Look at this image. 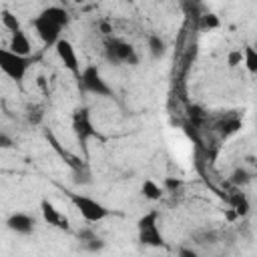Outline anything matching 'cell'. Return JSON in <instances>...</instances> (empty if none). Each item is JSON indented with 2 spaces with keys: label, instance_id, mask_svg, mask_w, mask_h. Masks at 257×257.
I'll return each instance as SVG.
<instances>
[{
  "label": "cell",
  "instance_id": "15",
  "mask_svg": "<svg viewBox=\"0 0 257 257\" xmlns=\"http://www.w3.org/2000/svg\"><path fill=\"white\" fill-rule=\"evenodd\" d=\"M141 193H143V197L149 199V201H159V199L163 197V189H161L153 179H145V181H143Z\"/></svg>",
  "mask_w": 257,
  "mask_h": 257
},
{
  "label": "cell",
  "instance_id": "20",
  "mask_svg": "<svg viewBox=\"0 0 257 257\" xmlns=\"http://www.w3.org/2000/svg\"><path fill=\"white\" fill-rule=\"evenodd\" d=\"M42 116H44V112H42L40 106H28V110H26V118H28L30 124H40Z\"/></svg>",
  "mask_w": 257,
  "mask_h": 257
},
{
  "label": "cell",
  "instance_id": "19",
  "mask_svg": "<svg viewBox=\"0 0 257 257\" xmlns=\"http://www.w3.org/2000/svg\"><path fill=\"white\" fill-rule=\"evenodd\" d=\"M249 181H251V175H249L245 169H241V167H239V169H235V171L231 173V183H233V185H237V187L247 185Z\"/></svg>",
  "mask_w": 257,
  "mask_h": 257
},
{
  "label": "cell",
  "instance_id": "8",
  "mask_svg": "<svg viewBox=\"0 0 257 257\" xmlns=\"http://www.w3.org/2000/svg\"><path fill=\"white\" fill-rule=\"evenodd\" d=\"M54 50H56V56L60 58V62L64 64V68L68 72H72L74 76H78L80 72V64H78V54H76V48L70 40L66 38H60L56 44H54Z\"/></svg>",
  "mask_w": 257,
  "mask_h": 257
},
{
  "label": "cell",
  "instance_id": "14",
  "mask_svg": "<svg viewBox=\"0 0 257 257\" xmlns=\"http://www.w3.org/2000/svg\"><path fill=\"white\" fill-rule=\"evenodd\" d=\"M0 22H2V26H4L8 32H16V30L22 28V26H20V18L16 16V12H12V10H8V8H2V10H0Z\"/></svg>",
  "mask_w": 257,
  "mask_h": 257
},
{
  "label": "cell",
  "instance_id": "3",
  "mask_svg": "<svg viewBox=\"0 0 257 257\" xmlns=\"http://www.w3.org/2000/svg\"><path fill=\"white\" fill-rule=\"evenodd\" d=\"M161 213L159 211H149L137 221V231H139V243L145 247H163L165 237L159 227Z\"/></svg>",
  "mask_w": 257,
  "mask_h": 257
},
{
  "label": "cell",
  "instance_id": "21",
  "mask_svg": "<svg viewBox=\"0 0 257 257\" xmlns=\"http://www.w3.org/2000/svg\"><path fill=\"white\" fill-rule=\"evenodd\" d=\"M243 62V52L241 50H231L229 54H227V66L229 68H235V66H239Z\"/></svg>",
  "mask_w": 257,
  "mask_h": 257
},
{
  "label": "cell",
  "instance_id": "18",
  "mask_svg": "<svg viewBox=\"0 0 257 257\" xmlns=\"http://www.w3.org/2000/svg\"><path fill=\"white\" fill-rule=\"evenodd\" d=\"M199 26H201V30H215L221 26V20L217 14H205V16H201Z\"/></svg>",
  "mask_w": 257,
  "mask_h": 257
},
{
  "label": "cell",
  "instance_id": "5",
  "mask_svg": "<svg viewBox=\"0 0 257 257\" xmlns=\"http://www.w3.org/2000/svg\"><path fill=\"white\" fill-rule=\"evenodd\" d=\"M78 86L84 92L96 94V96H112V88L110 84L104 80L100 68L96 64H86L80 72H78Z\"/></svg>",
  "mask_w": 257,
  "mask_h": 257
},
{
  "label": "cell",
  "instance_id": "16",
  "mask_svg": "<svg viewBox=\"0 0 257 257\" xmlns=\"http://www.w3.org/2000/svg\"><path fill=\"white\" fill-rule=\"evenodd\" d=\"M241 52H243V64H245V68L251 74H255L257 72V52H255V48L251 44H247Z\"/></svg>",
  "mask_w": 257,
  "mask_h": 257
},
{
  "label": "cell",
  "instance_id": "23",
  "mask_svg": "<svg viewBox=\"0 0 257 257\" xmlns=\"http://www.w3.org/2000/svg\"><path fill=\"white\" fill-rule=\"evenodd\" d=\"M181 185H183V183H181L179 179H175V177H167V179H165V189H167V191H177V189H181Z\"/></svg>",
  "mask_w": 257,
  "mask_h": 257
},
{
  "label": "cell",
  "instance_id": "6",
  "mask_svg": "<svg viewBox=\"0 0 257 257\" xmlns=\"http://www.w3.org/2000/svg\"><path fill=\"white\" fill-rule=\"evenodd\" d=\"M68 199L70 203L74 205V209L80 213V217L88 223H98L102 219H106L110 215V211L96 199L88 197V195H82V193H68Z\"/></svg>",
  "mask_w": 257,
  "mask_h": 257
},
{
  "label": "cell",
  "instance_id": "29",
  "mask_svg": "<svg viewBox=\"0 0 257 257\" xmlns=\"http://www.w3.org/2000/svg\"><path fill=\"white\" fill-rule=\"evenodd\" d=\"M58 2H66V0H58Z\"/></svg>",
  "mask_w": 257,
  "mask_h": 257
},
{
  "label": "cell",
  "instance_id": "17",
  "mask_svg": "<svg viewBox=\"0 0 257 257\" xmlns=\"http://www.w3.org/2000/svg\"><path fill=\"white\" fill-rule=\"evenodd\" d=\"M229 201H231V205H233V209H235L237 215H247L249 209H251V205H249V201H247V197H245L243 193H235V195H231Z\"/></svg>",
  "mask_w": 257,
  "mask_h": 257
},
{
  "label": "cell",
  "instance_id": "4",
  "mask_svg": "<svg viewBox=\"0 0 257 257\" xmlns=\"http://www.w3.org/2000/svg\"><path fill=\"white\" fill-rule=\"evenodd\" d=\"M104 58L114 66H120V64L137 66L139 64L137 48L131 42L120 40V38H106V42H104Z\"/></svg>",
  "mask_w": 257,
  "mask_h": 257
},
{
  "label": "cell",
  "instance_id": "22",
  "mask_svg": "<svg viewBox=\"0 0 257 257\" xmlns=\"http://www.w3.org/2000/svg\"><path fill=\"white\" fill-rule=\"evenodd\" d=\"M241 126V122L237 120V118H233V120H229V122H223V135H229V133H235L237 128Z\"/></svg>",
  "mask_w": 257,
  "mask_h": 257
},
{
  "label": "cell",
  "instance_id": "1",
  "mask_svg": "<svg viewBox=\"0 0 257 257\" xmlns=\"http://www.w3.org/2000/svg\"><path fill=\"white\" fill-rule=\"evenodd\" d=\"M70 22V14L66 8L62 6H48L44 10H40L34 18H32V26L38 34V38L46 44V46H54L62 36V28Z\"/></svg>",
  "mask_w": 257,
  "mask_h": 257
},
{
  "label": "cell",
  "instance_id": "9",
  "mask_svg": "<svg viewBox=\"0 0 257 257\" xmlns=\"http://www.w3.org/2000/svg\"><path fill=\"white\" fill-rule=\"evenodd\" d=\"M34 227H36V219L24 211H16L6 219V229L16 235H30L34 233Z\"/></svg>",
  "mask_w": 257,
  "mask_h": 257
},
{
  "label": "cell",
  "instance_id": "7",
  "mask_svg": "<svg viewBox=\"0 0 257 257\" xmlns=\"http://www.w3.org/2000/svg\"><path fill=\"white\" fill-rule=\"evenodd\" d=\"M72 131H74V135H76V139L84 145L88 139H94V137H98V133H96V128H94V124H92V120H90V110L88 108H76L74 112H72Z\"/></svg>",
  "mask_w": 257,
  "mask_h": 257
},
{
  "label": "cell",
  "instance_id": "25",
  "mask_svg": "<svg viewBox=\"0 0 257 257\" xmlns=\"http://www.w3.org/2000/svg\"><path fill=\"white\" fill-rule=\"evenodd\" d=\"M12 147H14V141L8 135L0 133V149H12Z\"/></svg>",
  "mask_w": 257,
  "mask_h": 257
},
{
  "label": "cell",
  "instance_id": "11",
  "mask_svg": "<svg viewBox=\"0 0 257 257\" xmlns=\"http://www.w3.org/2000/svg\"><path fill=\"white\" fill-rule=\"evenodd\" d=\"M44 135H46V141L50 143V147H52V149H54V151L60 155V159H62V161H64V163H66V165H68L72 171H76V173H78V171H82V161H80L76 155H72V153H68L66 149H62V145L58 143V139H56V137H54L50 131H46Z\"/></svg>",
  "mask_w": 257,
  "mask_h": 257
},
{
  "label": "cell",
  "instance_id": "12",
  "mask_svg": "<svg viewBox=\"0 0 257 257\" xmlns=\"http://www.w3.org/2000/svg\"><path fill=\"white\" fill-rule=\"evenodd\" d=\"M8 48L20 56H28L32 52V44H30V38L26 36V32L20 28L16 32H10V42H8Z\"/></svg>",
  "mask_w": 257,
  "mask_h": 257
},
{
  "label": "cell",
  "instance_id": "13",
  "mask_svg": "<svg viewBox=\"0 0 257 257\" xmlns=\"http://www.w3.org/2000/svg\"><path fill=\"white\" fill-rule=\"evenodd\" d=\"M147 46H149V54H151L155 60L163 58L165 52H167V42H165L159 34H149V38H147Z\"/></svg>",
  "mask_w": 257,
  "mask_h": 257
},
{
  "label": "cell",
  "instance_id": "2",
  "mask_svg": "<svg viewBox=\"0 0 257 257\" xmlns=\"http://www.w3.org/2000/svg\"><path fill=\"white\" fill-rule=\"evenodd\" d=\"M30 66H32V58H30V56H20V54L12 52L8 46H6V48L0 46V70H2L10 80L22 84L26 72L30 70Z\"/></svg>",
  "mask_w": 257,
  "mask_h": 257
},
{
  "label": "cell",
  "instance_id": "27",
  "mask_svg": "<svg viewBox=\"0 0 257 257\" xmlns=\"http://www.w3.org/2000/svg\"><path fill=\"white\" fill-rule=\"evenodd\" d=\"M98 28L102 30V34H104V36H108V34L112 32V28H110V24H108V22H100V24H98Z\"/></svg>",
  "mask_w": 257,
  "mask_h": 257
},
{
  "label": "cell",
  "instance_id": "10",
  "mask_svg": "<svg viewBox=\"0 0 257 257\" xmlns=\"http://www.w3.org/2000/svg\"><path fill=\"white\" fill-rule=\"evenodd\" d=\"M40 211H42V219H44L50 227H58V229H64V231L70 229L68 217L62 215V213H60L48 199H42V201H40Z\"/></svg>",
  "mask_w": 257,
  "mask_h": 257
},
{
  "label": "cell",
  "instance_id": "24",
  "mask_svg": "<svg viewBox=\"0 0 257 257\" xmlns=\"http://www.w3.org/2000/svg\"><path fill=\"white\" fill-rule=\"evenodd\" d=\"M78 239H80V241H84V243H88V241L96 239V235H94L90 229H82V231H78Z\"/></svg>",
  "mask_w": 257,
  "mask_h": 257
},
{
  "label": "cell",
  "instance_id": "26",
  "mask_svg": "<svg viewBox=\"0 0 257 257\" xmlns=\"http://www.w3.org/2000/svg\"><path fill=\"white\" fill-rule=\"evenodd\" d=\"M179 255H183V257H197V251H195V249H185V247H181V249H179Z\"/></svg>",
  "mask_w": 257,
  "mask_h": 257
},
{
  "label": "cell",
  "instance_id": "28",
  "mask_svg": "<svg viewBox=\"0 0 257 257\" xmlns=\"http://www.w3.org/2000/svg\"><path fill=\"white\" fill-rule=\"evenodd\" d=\"M74 2H82V0H74Z\"/></svg>",
  "mask_w": 257,
  "mask_h": 257
}]
</instances>
